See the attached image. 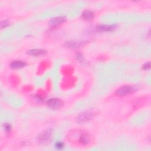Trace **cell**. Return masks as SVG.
Returning a JSON list of instances; mask_svg holds the SVG:
<instances>
[{
  "label": "cell",
  "mask_w": 151,
  "mask_h": 151,
  "mask_svg": "<svg viewBox=\"0 0 151 151\" xmlns=\"http://www.w3.org/2000/svg\"><path fill=\"white\" fill-rule=\"evenodd\" d=\"M53 131L52 129H46L41 132L38 137L37 140L41 144H47L50 142L53 139Z\"/></svg>",
  "instance_id": "6da1fadb"
},
{
  "label": "cell",
  "mask_w": 151,
  "mask_h": 151,
  "mask_svg": "<svg viewBox=\"0 0 151 151\" xmlns=\"http://www.w3.org/2000/svg\"><path fill=\"white\" fill-rule=\"evenodd\" d=\"M137 90V88L135 86H124L116 91V94L118 96H125L131 93L135 92Z\"/></svg>",
  "instance_id": "7a4b0ae2"
},
{
  "label": "cell",
  "mask_w": 151,
  "mask_h": 151,
  "mask_svg": "<svg viewBox=\"0 0 151 151\" xmlns=\"http://www.w3.org/2000/svg\"><path fill=\"white\" fill-rule=\"evenodd\" d=\"M94 116V113L90 111H86L82 112L79 114L77 116V122L79 123L86 122L92 119Z\"/></svg>",
  "instance_id": "3957f363"
},
{
  "label": "cell",
  "mask_w": 151,
  "mask_h": 151,
  "mask_svg": "<svg viewBox=\"0 0 151 151\" xmlns=\"http://www.w3.org/2000/svg\"><path fill=\"white\" fill-rule=\"evenodd\" d=\"M47 105L49 107L52 109H59L62 107L63 105V102L62 100L57 98H53L50 99L47 101Z\"/></svg>",
  "instance_id": "277c9868"
},
{
  "label": "cell",
  "mask_w": 151,
  "mask_h": 151,
  "mask_svg": "<svg viewBox=\"0 0 151 151\" xmlns=\"http://www.w3.org/2000/svg\"><path fill=\"white\" fill-rule=\"evenodd\" d=\"M78 141L80 144L83 145H86L90 143L91 137L88 133L81 132L79 136Z\"/></svg>",
  "instance_id": "5b68a950"
},
{
  "label": "cell",
  "mask_w": 151,
  "mask_h": 151,
  "mask_svg": "<svg viewBox=\"0 0 151 151\" xmlns=\"http://www.w3.org/2000/svg\"><path fill=\"white\" fill-rule=\"evenodd\" d=\"M67 20L66 17L63 16H60V17H56L53 19H52L50 20L49 22V25L50 27H54L56 26H58L60 25L61 24L64 23Z\"/></svg>",
  "instance_id": "8992f818"
},
{
  "label": "cell",
  "mask_w": 151,
  "mask_h": 151,
  "mask_svg": "<svg viewBox=\"0 0 151 151\" xmlns=\"http://www.w3.org/2000/svg\"><path fill=\"white\" fill-rule=\"evenodd\" d=\"M47 52L43 49H32L28 51V54L34 56H41L45 54Z\"/></svg>",
  "instance_id": "52a82bcc"
},
{
  "label": "cell",
  "mask_w": 151,
  "mask_h": 151,
  "mask_svg": "<svg viewBox=\"0 0 151 151\" xmlns=\"http://www.w3.org/2000/svg\"><path fill=\"white\" fill-rule=\"evenodd\" d=\"M26 66V63L23 61H19V60H16L12 61L10 64L11 68L14 69H21L22 68H24V66Z\"/></svg>",
  "instance_id": "ba28073f"
},
{
  "label": "cell",
  "mask_w": 151,
  "mask_h": 151,
  "mask_svg": "<svg viewBox=\"0 0 151 151\" xmlns=\"http://www.w3.org/2000/svg\"><path fill=\"white\" fill-rule=\"evenodd\" d=\"M94 13L90 10H86L85 11H83V12L81 14L82 18L85 20H92L94 18Z\"/></svg>",
  "instance_id": "9c48e42d"
},
{
  "label": "cell",
  "mask_w": 151,
  "mask_h": 151,
  "mask_svg": "<svg viewBox=\"0 0 151 151\" xmlns=\"http://www.w3.org/2000/svg\"><path fill=\"white\" fill-rule=\"evenodd\" d=\"M115 28V25H100L97 27L99 31H110Z\"/></svg>",
  "instance_id": "30bf717a"
},
{
  "label": "cell",
  "mask_w": 151,
  "mask_h": 151,
  "mask_svg": "<svg viewBox=\"0 0 151 151\" xmlns=\"http://www.w3.org/2000/svg\"><path fill=\"white\" fill-rule=\"evenodd\" d=\"M82 43H83L70 41V42H68V43H67V46H68L69 47H71V48H77V47L81 46Z\"/></svg>",
  "instance_id": "8fae6325"
},
{
  "label": "cell",
  "mask_w": 151,
  "mask_h": 151,
  "mask_svg": "<svg viewBox=\"0 0 151 151\" xmlns=\"http://www.w3.org/2000/svg\"><path fill=\"white\" fill-rule=\"evenodd\" d=\"M10 22L7 20H4V21H2L1 22V24H0V25H1V28H6L7 27H8L9 25H10Z\"/></svg>",
  "instance_id": "7c38bea8"
},
{
  "label": "cell",
  "mask_w": 151,
  "mask_h": 151,
  "mask_svg": "<svg viewBox=\"0 0 151 151\" xmlns=\"http://www.w3.org/2000/svg\"><path fill=\"white\" fill-rule=\"evenodd\" d=\"M4 129L6 132H9L11 131V126L10 124L8 123H5L4 125Z\"/></svg>",
  "instance_id": "4fadbf2b"
},
{
  "label": "cell",
  "mask_w": 151,
  "mask_h": 151,
  "mask_svg": "<svg viewBox=\"0 0 151 151\" xmlns=\"http://www.w3.org/2000/svg\"><path fill=\"white\" fill-rule=\"evenodd\" d=\"M63 147H64V144L61 142H57L56 143V148L58 149H63Z\"/></svg>",
  "instance_id": "5bb4252c"
},
{
  "label": "cell",
  "mask_w": 151,
  "mask_h": 151,
  "mask_svg": "<svg viewBox=\"0 0 151 151\" xmlns=\"http://www.w3.org/2000/svg\"><path fill=\"white\" fill-rule=\"evenodd\" d=\"M143 69L145 70H148L150 69V62H148L143 66Z\"/></svg>",
  "instance_id": "9a60e30c"
},
{
  "label": "cell",
  "mask_w": 151,
  "mask_h": 151,
  "mask_svg": "<svg viewBox=\"0 0 151 151\" xmlns=\"http://www.w3.org/2000/svg\"><path fill=\"white\" fill-rule=\"evenodd\" d=\"M76 57H77V59L80 61V62H83V57L82 56L81 54H77V56H76Z\"/></svg>",
  "instance_id": "2e32d148"
}]
</instances>
